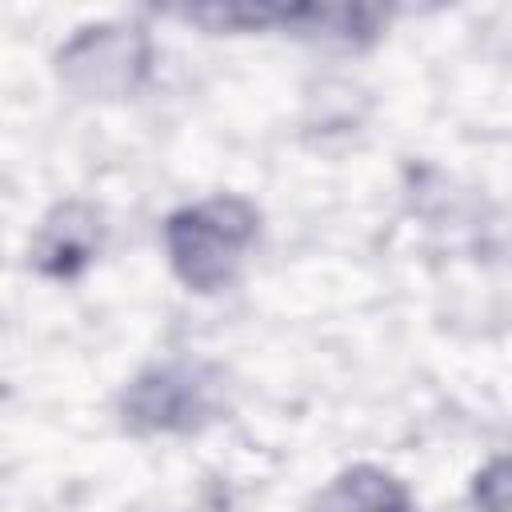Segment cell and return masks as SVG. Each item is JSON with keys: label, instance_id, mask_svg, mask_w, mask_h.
<instances>
[{"label": "cell", "instance_id": "1", "mask_svg": "<svg viewBox=\"0 0 512 512\" xmlns=\"http://www.w3.org/2000/svg\"><path fill=\"white\" fill-rule=\"evenodd\" d=\"M260 236V212L244 196H208L168 212L164 252L172 276L200 296L224 292Z\"/></svg>", "mask_w": 512, "mask_h": 512}, {"label": "cell", "instance_id": "2", "mask_svg": "<svg viewBox=\"0 0 512 512\" xmlns=\"http://www.w3.org/2000/svg\"><path fill=\"white\" fill-rule=\"evenodd\" d=\"M228 412V380L208 360L148 364L120 392V424L132 436H192Z\"/></svg>", "mask_w": 512, "mask_h": 512}, {"label": "cell", "instance_id": "3", "mask_svg": "<svg viewBox=\"0 0 512 512\" xmlns=\"http://www.w3.org/2000/svg\"><path fill=\"white\" fill-rule=\"evenodd\" d=\"M152 36L132 20L76 28L56 52L60 84L80 100H128L152 80Z\"/></svg>", "mask_w": 512, "mask_h": 512}, {"label": "cell", "instance_id": "4", "mask_svg": "<svg viewBox=\"0 0 512 512\" xmlns=\"http://www.w3.org/2000/svg\"><path fill=\"white\" fill-rule=\"evenodd\" d=\"M176 16L208 32H292L344 48L372 44L388 24L384 8L364 4H208L180 8Z\"/></svg>", "mask_w": 512, "mask_h": 512}, {"label": "cell", "instance_id": "5", "mask_svg": "<svg viewBox=\"0 0 512 512\" xmlns=\"http://www.w3.org/2000/svg\"><path fill=\"white\" fill-rule=\"evenodd\" d=\"M104 248V216L88 200H60L32 232L28 260L44 280L84 276Z\"/></svg>", "mask_w": 512, "mask_h": 512}, {"label": "cell", "instance_id": "6", "mask_svg": "<svg viewBox=\"0 0 512 512\" xmlns=\"http://www.w3.org/2000/svg\"><path fill=\"white\" fill-rule=\"evenodd\" d=\"M308 512H416V504L396 472L380 464H348L312 496Z\"/></svg>", "mask_w": 512, "mask_h": 512}, {"label": "cell", "instance_id": "7", "mask_svg": "<svg viewBox=\"0 0 512 512\" xmlns=\"http://www.w3.org/2000/svg\"><path fill=\"white\" fill-rule=\"evenodd\" d=\"M476 512H512V452L492 456L472 480Z\"/></svg>", "mask_w": 512, "mask_h": 512}]
</instances>
